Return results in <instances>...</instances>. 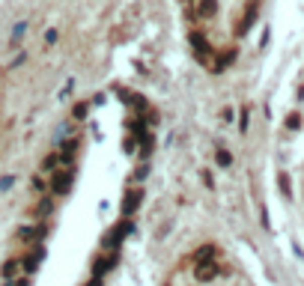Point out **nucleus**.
<instances>
[{"label": "nucleus", "mask_w": 304, "mask_h": 286, "mask_svg": "<svg viewBox=\"0 0 304 286\" xmlns=\"http://www.w3.org/2000/svg\"><path fill=\"white\" fill-rule=\"evenodd\" d=\"M194 277H197V283H212V280L218 277V262H215V256H212V259H203V262H194Z\"/></svg>", "instance_id": "f257e3e1"}, {"label": "nucleus", "mask_w": 304, "mask_h": 286, "mask_svg": "<svg viewBox=\"0 0 304 286\" xmlns=\"http://www.w3.org/2000/svg\"><path fill=\"white\" fill-rule=\"evenodd\" d=\"M132 230H135V223H132V218H126L123 223H116L113 230H107V236H104V248H119L123 236H129Z\"/></svg>", "instance_id": "f03ea898"}, {"label": "nucleus", "mask_w": 304, "mask_h": 286, "mask_svg": "<svg viewBox=\"0 0 304 286\" xmlns=\"http://www.w3.org/2000/svg\"><path fill=\"white\" fill-rule=\"evenodd\" d=\"M143 203V188H129L126 191V197H123V206H119V212H123V218H132L137 212V206Z\"/></svg>", "instance_id": "7ed1b4c3"}, {"label": "nucleus", "mask_w": 304, "mask_h": 286, "mask_svg": "<svg viewBox=\"0 0 304 286\" xmlns=\"http://www.w3.org/2000/svg\"><path fill=\"white\" fill-rule=\"evenodd\" d=\"M116 262H119V254H116V251H113V254H107V256H99V259H96V265H93V277H104V274H107V271H113V268H116Z\"/></svg>", "instance_id": "20e7f679"}, {"label": "nucleus", "mask_w": 304, "mask_h": 286, "mask_svg": "<svg viewBox=\"0 0 304 286\" xmlns=\"http://www.w3.org/2000/svg\"><path fill=\"white\" fill-rule=\"evenodd\" d=\"M69 188H72V170H57L51 176V191L60 197V194H69Z\"/></svg>", "instance_id": "39448f33"}, {"label": "nucleus", "mask_w": 304, "mask_h": 286, "mask_svg": "<svg viewBox=\"0 0 304 286\" xmlns=\"http://www.w3.org/2000/svg\"><path fill=\"white\" fill-rule=\"evenodd\" d=\"M42 259H45V248H36L33 254H30L27 259H24V271H27V274H33L36 268L42 265Z\"/></svg>", "instance_id": "423d86ee"}, {"label": "nucleus", "mask_w": 304, "mask_h": 286, "mask_svg": "<svg viewBox=\"0 0 304 286\" xmlns=\"http://www.w3.org/2000/svg\"><path fill=\"white\" fill-rule=\"evenodd\" d=\"M218 12V0H197V15L200 18H212Z\"/></svg>", "instance_id": "0eeeda50"}, {"label": "nucleus", "mask_w": 304, "mask_h": 286, "mask_svg": "<svg viewBox=\"0 0 304 286\" xmlns=\"http://www.w3.org/2000/svg\"><path fill=\"white\" fill-rule=\"evenodd\" d=\"M212 256H215V248L212 245H203V248H197L191 254V262H203V259H212Z\"/></svg>", "instance_id": "6e6552de"}, {"label": "nucleus", "mask_w": 304, "mask_h": 286, "mask_svg": "<svg viewBox=\"0 0 304 286\" xmlns=\"http://www.w3.org/2000/svg\"><path fill=\"white\" fill-rule=\"evenodd\" d=\"M152 146H155V140H152V134H140V158H149V152H152Z\"/></svg>", "instance_id": "1a4fd4ad"}, {"label": "nucleus", "mask_w": 304, "mask_h": 286, "mask_svg": "<svg viewBox=\"0 0 304 286\" xmlns=\"http://www.w3.org/2000/svg\"><path fill=\"white\" fill-rule=\"evenodd\" d=\"M18 271H21V262H18V259H6V265H3V277L9 280V277H15Z\"/></svg>", "instance_id": "9d476101"}, {"label": "nucleus", "mask_w": 304, "mask_h": 286, "mask_svg": "<svg viewBox=\"0 0 304 286\" xmlns=\"http://www.w3.org/2000/svg\"><path fill=\"white\" fill-rule=\"evenodd\" d=\"M24 33H27V21H18V24H15V27H12V48H15V45H18V39H21V36H24Z\"/></svg>", "instance_id": "9b49d317"}, {"label": "nucleus", "mask_w": 304, "mask_h": 286, "mask_svg": "<svg viewBox=\"0 0 304 286\" xmlns=\"http://www.w3.org/2000/svg\"><path fill=\"white\" fill-rule=\"evenodd\" d=\"M57 161H60V155H48V158H42V167H39V170H42V173H54V164H57Z\"/></svg>", "instance_id": "f8f14e48"}, {"label": "nucleus", "mask_w": 304, "mask_h": 286, "mask_svg": "<svg viewBox=\"0 0 304 286\" xmlns=\"http://www.w3.org/2000/svg\"><path fill=\"white\" fill-rule=\"evenodd\" d=\"M87 110H90V104H87V101H78V104H75V110H72V117H75V120H84V117H87Z\"/></svg>", "instance_id": "ddd939ff"}, {"label": "nucleus", "mask_w": 304, "mask_h": 286, "mask_svg": "<svg viewBox=\"0 0 304 286\" xmlns=\"http://www.w3.org/2000/svg\"><path fill=\"white\" fill-rule=\"evenodd\" d=\"M57 36H60L57 27H48V30H45V45H54V42H57Z\"/></svg>", "instance_id": "4468645a"}, {"label": "nucleus", "mask_w": 304, "mask_h": 286, "mask_svg": "<svg viewBox=\"0 0 304 286\" xmlns=\"http://www.w3.org/2000/svg\"><path fill=\"white\" fill-rule=\"evenodd\" d=\"M75 149H78V140H66V143H63V158L75 155Z\"/></svg>", "instance_id": "2eb2a0df"}, {"label": "nucleus", "mask_w": 304, "mask_h": 286, "mask_svg": "<svg viewBox=\"0 0 304 286\" xmlns=\"http://www.w3.org/2000/svg\"><path fill=\"white\" fill-rule=\"evenodd\" d=\"M12 185H15V176H3V179H0V194H6Z\"/></svg>", "instance_id": "dca6fc26"}, {"label": "nucleus", "mask_w": 304, "mask_h": 286, "mask_svg": "<svg viewBox=\"0 0 304 286\" xmlns=\"http://www.w3.org/2000/svg\"><path fill=\"white\" fill-rule=\"evenodd\" d=\"M218 161H221V164L227 167V164H230V155H227V152H218Z\"/></svg>", "instance_id": "f3484780"}, {"label": "nucleus", "mask_w": 304, "mask_h": 286, "mask_svg": "<svg viewBox=\"0 0 304 286\" xmlns=\"http://www.w3.org/2000/svg\"><path fill=\"white\" fill-rule=\"evenodd\" d=\"M87 286H101V280H99V277H93V280H90Z\"/></svg>", "instance_id": "a211bd4d"}]
</instances>
